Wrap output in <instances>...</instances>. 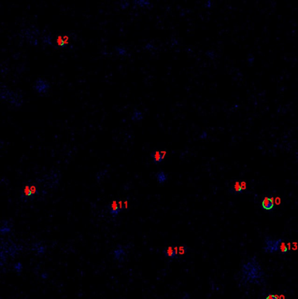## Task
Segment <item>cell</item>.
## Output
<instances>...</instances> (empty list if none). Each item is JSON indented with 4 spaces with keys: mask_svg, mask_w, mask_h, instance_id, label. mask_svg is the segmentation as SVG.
<instances>
[{
    "mask_svg": "<svg viewBox=\"0 0 298 299\" xmlns=\"http://www.w3.org/2000/svg\"><path fill=\"white\" fill-rule=\"evenodd\" d=\"M243 273L248 280L260 278L262 271L260 266L256 261L249 262L243 266Z\"/></svg>",
    "mask_w": 298,
    "mask_h": 299,
    "instance_id": "obj_1",
    "label": "cell"
},
{
    "mask_svg": "<svg viewBox=\"0 0 298 299\" xmlns=\"http://www.w3.org/2000/svg\"><path fill=\"white\" fill-rule=\"evenodd\" d=\"M38 193L37 187L34 184H28L25 185L22 192V197L24 199H31Z\"/></svg>",
    "mask_w": 298,
    "mask_h": 299,
    "instance_id": "obj_2",
    "label": "cell"
},
{
    "mask_svg": "<svg viewBox=\"0 0 298 299\" xmlns=\"http://www.w3.org/2000/svg\"><path fill=\"white\" fill-rule=\"evenodd\" d=\"M282 242V240H271L270 238H267L265 241V244L266 246L264 248L265 251L266 253H273L274 252L277 251L278 250H279L280 245Z\"/></svg>",
    "mask_w": 298,
    "mask_h": 299,
    "instance_id": "obj_3",
    "label": "cell"
},
{
    "mask_svg": "<svg viewBox=\"0 0 298 299\" xmlns=\"http://www.w3.org/2000/svg\"><path fill=\"white\" fill-rule=\"evenodd\" d=\"M165 154H166V151H159V150H155V151H153L151 153V157L153 158V162L154 164H160L161 163L165 156Z\"/></svg>",
    "mask_w": 298,
    "mask_h": 299,
    "instance_id": "obj_4",
    "label": "cell"
},
{
    "mask_svg": "<svg viewBox=\"0 0 298 299\" xmlns=\"http://www.w3.org/2000/svg\"><path fill=\"white\" fill-rule=\"evenodd\" d=\"M49 84L46 81H44L42 79H40L37 80L36 82V84L35 85V88L39 93L44 94L49 89Z\"/></svg>",
    "mask_w": 298,
    "mask_h": 299,
    "instance_id": "obj_5",
    "label": "cell"
},
{
    "mask_svg": "<svg viewBox=\"0 0 298 299\" xmlns=\"http://www.w3.org/2000/svg\"><path fill=\"white\" fill-rule=\"evenodd\" d=\"M165 256L170 259H174L178 257L177 247L174 246H168L164 250Z\"/></svg>",
    "mask_w": 298,
    "mask_h": 299,
    "instance_id": "obj_6",
    "label": "cell"
},
{
    "mask_svg": "<svg viewBox=\"0 0 298 299\" xmlns=\"http://www.w3.org/2000/svg\"><path fill=\"white\" fill-rule=\"evenodd\" d=\"M261 206L263 209L265 210H271L274 207V202L272 197H265L262 201Z\"/></svg>",
    "mask_w": 298,
    "mask_h": 299,
    "instance_id": "obj_7",
    "label": "cell"
},
{
    "mask_svg": "<svg viewBox=\"0 0 298 299\" xmlns=\"http://www.w3.org/2000/svg\"><path fill=\"white\" fill-rule=\"evenodd\" d=\"M109 211L112 216H116L121 212L119 206L118 200H114L110 203L109 205Z\"/></svg>",
    "mask_w": 298,
    "mask_h": 299,
    "instance_id": "obj_8",
    "label": "cell"
},
{
    "mask_svg": "<svg viewBox=\"0 0 298 299\" xmlns=\"http://www.w3.org/2000/svg\"><path fill=\"white\" fill-rule=\"evenodd\" d=\"M155 178H156V180L157 181V182L160 184H163L164 183H165L167 180V178H168V176L167 175V174L163 171H160L158 172H157L155 174Z\"/></svg>",
    "mask_w": 298,
    "mask_h": 299,
    "instance_id": "obj_9",
    "label": "cell"
},
{
    "mask_svg": "<svg viewBox=\"0 0 298 299\" xmlns=\"http://www.w3.org/2000/svg\"><path fill=\"white\" fill-rule=\"evenodd\" d=\"M231 190L234 193H241L243 192V189L241 187L240 182L236 181L231 187Z\"/></svg>",
    "mask_w": 298,
    "mask_h": 299,
    "instance_id": "obj_10",
    "label": "cell"
},
{
    "mask_svg": "<svg viewBox=\"0 0 298 299\" xmlns=\"http://www.w3.org/2000/svg\"><path fill=\"white\" fill-rule=\"evenodd\" d=\"M188 251V247L186 245H181L179 247H177V252L178 256V255H185Z\"/></svg>",
    "mask_w": 298,
    "mask_h": 299,
    "instance_id": "obj_11",
    "label": "cell"
},
{
    "mask_svg": "<svg viewBox=\"0 0 298 299\" xmlns=\"http://www.w3.org/2000/svg\"><path fill=\"white\" fill-rule=\"evenodd\" d=\"M279 250L283 253H285L288 251V248H287V245H285V244L284 242H281V245H280V247H279Z\"/></svg>",
    "mask_w": 298,
    "mask_h": 299,
    "instance_id": "obj_12",
    "label": "cell"
},
{
    "mask_svg": "<svg viewBox=\"0 0 298 299\" xmlns=\"http://www.w3.org/2000/svg\"><path fill=\"white\" fill-rule=\"evenodd\" d=\"M266 299H279L278 296H277L276 295H270L269 296H267V298H266Z\"/></svg>",
    "mask_w": 298,
    "mask_h": 299,
    "instance_id": "obj_13",
    "label": "cell"
},
{
    "mask_svg": "<svg viewBox=\"0 0 298 299\" xmlns=\"http://www.w3.org/2000/svg\"><path fill=\"white\" fill-rule=\"evenodd\" d=\"M240 184H241V187H242L243 190H245L246 189V187H246V184L245 182H242L240 183Z\"/></svg>",
    "mask_w": 298,
    "mask_h": 299,
    "instance_id": "obj_14",
    "label": "cell"
},
{
    "mask_svg": "<svg viewBox=\"0 0 298 299\" xmlns=\"http://www.w3.org/2000/svg\"><path fill=\"white\" fill-rule=\"evenodd\" d=\"M280 199V198H277V199H275V203H276L277 204H278V205L280 204V199Z\"/></svg>",
    "mask_w": 298,
    "mask_h": 299,
    "instance_id": "obj_15",
    "label": "cell"
}]
</instances>
